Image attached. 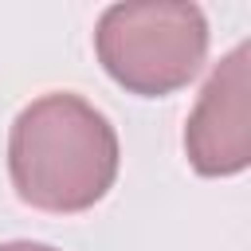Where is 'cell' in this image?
Listing matches in <instances>:
<instances>
[{"instance_id":"6da1fadb","label":"cell","mask_w":251,"mask_h":251,"mask_svg":"<svg viewBox=\"0 0 251 251\" xmlns=\"http://www.w3.org/2000/svg\"><path fill=\"white\" fill-rule=\"evenodd\" d=\"M16 196L39 212H86L118 176V133L86 98L55 90L20 110L8 137Z\"/></svg>"},{"instance_id":"3957f363","label":"cell","mask_w":251,"mask_h":251,"mask_svg":"<svg viewBox=\"0 0 251 251\" xmlns=\"http://www.w3.org/2000/svg\"><path fill=\"white\" fill-rule=\"evenodd\" d=\"M184 153L200 176H235L251 165V67L247 43L231 47L204 82L184 126Z\"/></svg>"},{"instance_id":"7a4b0ae2","label":"cell","mask_w":251,"mask_h":251,"mask_svg":"<svg viewBox=\"0 0 251 251\" xmlns=\"http://www.w3.org/2000/svg\"><path fill=\"white\" fill-rule=\"evenodd\" d=\"M102 71L141 98H161L196 78L208 55V20L196 4H114L94 27Z\"/></svg>"},{"instance_id":"277c9868","label":"cell","mask_w":251,"mask_h":251,"mask_svg":"<svg viewBox=\"0 0 251 251\" xmlns=\"http://www.w3.org/2000/svg\"><path fill=\"white\" fill-rule=\"evenodd\" d=\"M0 251H55L47 243H31V239H16V243H0Z\"/></svg>"}]
</instances>
